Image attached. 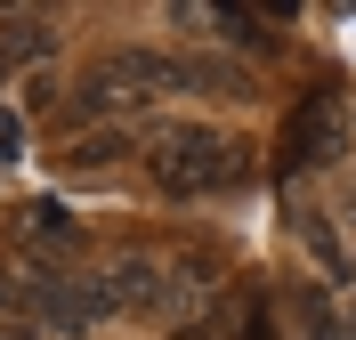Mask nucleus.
I'll use <instances>...</instances> for the list:
<instances>
[{"instance_id":"9d476101","label":"nucleus","mask_w":356,"mask_h":340,"mask_svg":"<svg viewBox=\"0 0 356 340\" xmlns=\"http://www.w3.org/2000/svg\"><path fill=\"white\" fill-rule=\"evenodd\" d=\"M0 340H33V332H24V324H0Z\"/></svg>"},{"instance_id":"20e7f679","label":"nucleus","mask_w":356,"mask_h":340,"mask_svg":"<svg viewBox=\"0 0 356 340\" xmlns=\"http://www.w3.org/2000/svg\"><path fill=\"white\" fill-rule=\"evenodd\" d=\"M33 316L49 324V332H89V324H106V300H97V284H73V275H49V284H33Z\"/></svg>"},{"instance_id":"f03ea898","label":"nucleus","mask_w":356,"mask_h":340,"mask_svg":"<svg viewBox=\"0 0 356 340\" xmlns=\"http://www.w3.org/2000/svg\"><path fill=\"white\" fill-rule=\"evenodd\" d=\"M243 146L219 130H202V122H162V130H146V170H154L162 195H219V186L243 179Z\"/></svg>"},{"instance_id":"1a4fd4ad","label":"nucleus","mask_w":356,"mask_h":340,"mask_svg":"<svg viewBox=\"0 0 356 340\" xmlns=\"http://www.w3.org/2000/svg\"><path fill=\"white\" fill-rule=\"evenodd\" d=\"M300 332H308V340H348V324L332 316V300H324V292H300Z\"/></svg>"},{"instance_id":"ddd939ff","label":"nucleus","mask_w":356,"mask_h":340,"mask_svg":"<svg viewBox=\"0 0 356 340\" xmlns=\"http://www.w3.org/2000/svg\"><path fill=\"white\" fill-rule=\"evenodd\" d=\"M348 219H356V195H348Z\"/></svg>"},{"instance_id":"f8f14e48","label":"nucleus","mask_w":356,"mask_h":340,"mask_svg":"<svg viewBox=\"0 0 356 340\" xmlns=\"http://www.w3.org/2000/svg\"><path fill=\"white\" fill-rule=\"evenodd\" d=\"M178 340H219V332H211V324H195V332H178Z\"/></svg>"},{"instance_id":"39448f33","label":"nucleus","mask_w":356,"mask_h":340,"mask_svg":"<svg viewBox=\"0 0 356 340\" xmlns=\"http://www.w3.org/2000/svg\"><path fill=\"white\" fill-rule=\"evenodd\" d=\"M340 113H332V97L316 90V97H300V113H291V130H284V162L300 170V162H332L340 154Z\"/></svg>"},{"instance_id":"0eeeda50","label":"nucleus","mask_w":356,"mask_h":340,"mask_svg":"<svg viewBox=\"0 0 356 340\" xmlns=\"http://www.w3.org/2000/svg\"><path fill=\"white\" fill-rule=\"evenodd\" d=\"M24 235L49 243V251H73V243H81V219H73L65 203H24Z\"/></svg>"},{"instance_id":"9b49d317","label":"nucleus","mask_w":356,"mask_h":340,"mask_svg":"<svg viewBox=\"0 0 356 340\" xmlns=\"http://www.w3.org/2000/svg\"><path fill=\"white\" fill-rule=\"evenodd\" d=\"M251 340H275V324H267V316H259V324H251Z\"/></svg>"},{"instance_id":"423d86ee","label":"nucleus","mask_w":356,"mask_h":340,"mask_svg":"<svg viewBox=\"0 0 356 340\" xmlns=\"http://www.w3.org/2000/svg\"><path fill=\"white\" fill-rule=\"evenodd\" d=\"M57 49V17L49 8H17V17H0V73L33 65V57H49Z\"/></svg>"},{"instance_id":"f257e3e1","label":"nucleus","mask_w":356,"mask_h":340,"mask_svg":"<svg viewBox=\"0 0 356 340\" xmlns=\"http://www.w3.org/2000/svg\"><path fill=\"white\" fill-rule=\"evenodd\" d=\"M195 90V57H154V49H106L97 65L73 81L65 122H106V113H138L146 97H186Z\"/></svg>"},{"instance_id":"6e6552de","label":"nucleus","mask_w":356,"mask_h":340,"mask_svg":"<svg viewBox=\"0 0 356 340\" xmlns=\"http://www.w3.org/2000/svg\"><path fill=\"white\" fill-rule=\"evenodd\" d=\"M122 154H130V130H97V138H73L57 162H65V170H106V162H122Z\"/></svg>"},{"instance_id":"7ed1b4c3","label":"nucleus","mask_w":356,"mask_h":340,"mask_svg":"<svg viewBox=\"0 0 356 340\" xmlns=\"http://www.w3.org/2000/svg\"><path fill=\"white\" fill-rule=\"evenodd\" d=\"M89 284L106 300V316H154L162 300H170V268H162L154 251H122V259H106Z\"/></svg>"}]
</instances>
